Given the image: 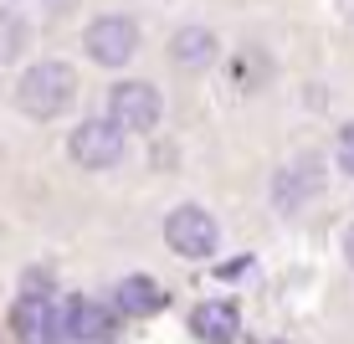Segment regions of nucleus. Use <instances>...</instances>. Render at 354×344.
I'll return each instance as SVG.
<instances>
[{
	"label": "nucleus",
	"instance_id": "nucleus-1",
	"mask_svg": "<svg viewBox=\"0 0 354 344\" xmlns=\"http://www.w3.org/2000/svg\"><path fill=\"white\" fill-rule=\"evenodd\" d=\"M72 98H77V78H72L67 62H36L16 88L21 114H31V118H62L72 108Z\"/></svg>",
	"mask_w": 354,
	"mask_h": 344
},
{
	"label": "nucleus",
	"instance_id": "nucleus-2",
	"mask_svg": "<svg viewBox=\"0 0 354 344\" xmlns=\"http://www.w3.org/2000/svg\"><path fill=\"white\" fill-rule=\"evenodd\" d=\"M165 114L160 93L149 88V82H118L113 93H108V124H113L118 134H144L154 129Z\"/></svg>",
	"mask_w": 354,
	"mask_h": 344
},
{
	"label": "nucleus",
	"instance_id": "nucleus-3",
	"mask_svg": "<svg viewBox=\"0 0 354 344\" xmlns=\"http://www.w3.org/2000/svg\"><path fill=\"white\" fill-rule=\"evenodd\" d=\"M82 52L93 57L97 67H124L133 52H139V26L129 16H97L88 31H82Z\"/></svg>",
	"mask_w": 354,
	"mask_h": 344
},
{
	"label": "nucleus",
	"instance_id": "nucleus-4",
	"mask_svg": "<svg viewBox=\"0 0 354 344\" xmlns=\"http://www.w3.org/2000/svg\"><path fill=\"white\" fill-rule=\"evenodd\" d=\"M67 154L77 159L82 170H113L118 159H124V134L108 124V118H88V124L72 129Z\"/></svg>",
	"mask_w": 354,
	"mask_h": 344
},
{
	"label": "nucleus",
	"instance_id": "nucleus-5",
	"mask_svg": "<svg viewBox=\"0 0 354 344\" xmlns=\"http://www.w3.org/2000/svg\"><path fill=\"white\" fill-rule=\"evenodd\" d=\"M165 242L180 257H211L216 242H221V231H216V221L205 216L201 206H180V211H169V221H165Z\"/></svg>",
	"mask_w": 354,
	"mask_h": 344
},
{
	"label": "nucleus",
	"instance_id": "nucleus-6",
	"mask_svg": "<svg viewBox=\"0 0 354 344\" xmlns=\"http://www.w3.org/2000/svg\"><path fill=\"white\" fill-rule=\"evenodd\" d=\"M319 185H324V165H319L313 154H303V159H292L283 175L272 180V201L283 206V211H298V206L308 201Z\"/></svg>",
	"mask_w": 354,
	"mask_h": 344
},
{
	"label": "nucleus",
	"instance_id": "nucleus-7",
	"mask_svg": "<svg viewBox=\"0 0 354 344\" xmlns=\"http://www.w3.org/2000/svg\"><path fill=\"white\" fill-rule=\"evenodd\" d=\"M190 329H195V339H205V344H231L236 329H241V314H236L231 298H211V303H201V309L190 314Z\"/></svg>",
	"mask_w": 354,
	"mask_h": 344
},
{
	"label": "nucleus",
	"instance_id": "nucleus-8",
	"mask_svg": "<svg viewBox=\"0 0 354 344\" xmlns=\"http://www.w3.org/2000/svg\"><path fill=\"white\" fill-rule=\"evenodd\" d=\"M16 329H21V339H26V344H67L62 339V318H57V309L46 298H21Z\"/></svg>",
	"mask_w": 354,
	"mask_h": 344
},
{
	"label": "nucleus",
	"instance_id": "nucleus-9",
	"mask_svg": "<svg viewBox=\"0 0 354 344\" xmlns=\"http://www.w3.org/2000/svg\"><path fill=\"white\" fill-rule=\"evenodd\" d=\"M216 36L205 31V26H180L175 36H169V57H175V67H185V72H205L216 62Z\"/></svg>",
	"mask_w": 354,
	"mask_h": 344
},
{
	"label": "nucleus",
	"instance_id": "nucleus-10",
	"mask_svg": "<svg viewBox=\"0 0 354 344\" xmlns=\"http://www.w3.org/2000/svg\"><path fill=\"white\" fill-rule=\"evenodd\" d=\"M113 309L129 314V318H149V314L165 309V293H160V282H154V278L133 273V278H124V282L113 288Z\"/></svg>",
	"mask_w": 354,
	"mask_h": 344
},
{
	"label": "nucleus",
	"instance_id": "nucleus-11",
	"mask_svg": "<svg viewBox=\"0 0 354 344\" xmlns=\"http://www.w3.org/2000/svg\"><path fill=\"white\" fill-rule=\"evenodd\" d=\"M26 46H31V26L16 10H0V62H16Z\"/></svg>",
	"mask_w": 354,
	"mask_h": 344
},
{
	"label": "nucleus",
	"instance_id": "nucleus-12",
	"mask_svg": "<svg viewBox=\"0 0 354 344\" xmlns=\"http://www.w3.org/2000/svg\"><path fill=\"white\" fill-rule=\"evenodd\" d=\"M339 170H344V175H354V124L339 134Z\"/></svg>",
	"mask_w": 354,
	"mask_h": 344
},
{
	"label": "nucleus",
	"instance_id": "nucleus-13",
	"mask_svg": "<svg viewBox=\"0 0 354 344\" xmlns=\"http://www.w3.org/2000/svg\"><path fill=\"white\" fill-rule=\"evenodd\" d=\"M344 252H349V262H354V231H349V242H344Z\"/></svg>",
	"mask_w": 354,
	"mask_h": 344
}]
</instances>
